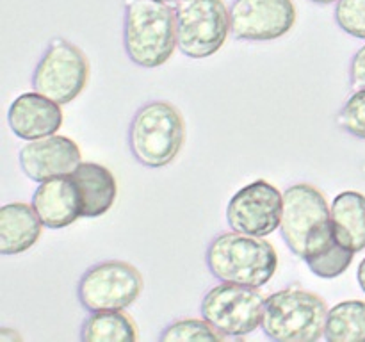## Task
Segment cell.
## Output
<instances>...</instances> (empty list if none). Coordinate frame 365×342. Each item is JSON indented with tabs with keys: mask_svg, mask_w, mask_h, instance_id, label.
Instances as JSON below:
<instances>
[{
	"mask_svg": "<svg viewBox=\"0 0 365 342\" xmlns=\"http://www.w3.org/2000/svg\"><path fill=\"white\" fill-rule=\"evenodd\" d=\"M280 232L289 249L303 260L319 255L337 241L331 210L316 185L302 182L285 189Z\"/></svg>",
	"mask_w": 365,
	"mask_h": 342,
	"instance_id": "6da1fadb",
	"label": "cell"
},
{
	"mask_svg": "<svg viewBox=\"0 0 365 342\" xmlns=\"http://www.w3.org/2000/svg\"><path fill=\"white\" fill-rule=\"evenodd\" d=\"M123 46L141 68L163 66L177 48V13L157 0H125Z\"/></svg>",
	"mask_w": 365,
	"mask_h": 342,
	"instance_id": "7a4b0ae2",
	"label": "cell"
},
{
	"mask_svg": "<svg viewBox=\"0 0 365 342\" xmlns=\"http://www.w3.org/2000/svg\"><path fill=\"white\" fill-rule=\"evenodd\" d=\"M205 262L217 280L259 289L277 273L278 255L274 246L262 237L225 232L209 242Z\"/></svg>",
	"mask_w": 365,
	"mask_h": 342,
	"instance_id": "3957f363",
	"label": "cell"
},
{
	"mask_svg": "<svg viewBox=\"0 0 365 342\" xmlns=\"http://www.w3.org/2000/svg\"><path fill=\"white\" fill-rule=\"evenodd\" d=\"M328 306L319 294L298 285L273 292L266 298L262 331L277 342H316L324 337Z\"/></svg>",
	"mask_w": 365,
	"mask_h": 342,
	"instance_id": "277c9868",
	"label": "cell"
},
{
	"mask_svg": "<svg viewBox=\"0 0 365 342\" xmlns=\"http://www.w3.org/2000/svg\"><path fill=\"white\" fill-rule=\"evenodd\" d=\"M184 139L185 123L180 110L164 100L139 107L128 127L132 157L146 167H164L173 162Z\"/></svg>",
	"mask_w": 365,
	"mask_h": 342,
	"instance_id": "5b68a950",
	"label": "cell"
},
{
	"mask_svg": "<svg viewBox=\"0 0 365 342\" xmlns=\"http://www.w3.org/2000/svg\"><path fill=\"white\" fill-rule=\"evenodd\" d=\"M177 13V46L185 57L214 56L232 32L230 11L223 0H184Z\"/></svg>",
	"mask_w": 365,
	"mask_h": 342,
	"instance_id": "8992f818",
	"label": "cell"
},
{
	"mask_svg": "<svg viewBox=\"0 0 365 342\" xmlns=\"http://www.w3.org/2000/svg\"><path fill=\"white\" fill-rule=\"evenodd\" d=\"M89 81L86 53L64 38H53L32 73V89L57 103H70Z\"/></svg>",
	"mask_w": 365,
	"mask_h": 342,
	"instance_id": "52a82bcc",
	"label": "cell"
},
{
	"mask_svg": "<svg viewBox=\"0 0 365 342\" xmlns=\"http://www.w3.org/2000/svg\"><path fill=\"white\" fill-rule=\"evenodd\" d=\"M266 298L248 285L221 281L200 303L203 319L225 337H245L262 324Z\"/></svg>",
	"mask_w": 365,
	"mask_h": 342,
	"instance_id": "ba28073f",
	"label": "cell"
},
{
	"mask_svg": "<svg viewBox=\"0 0 365 342\" xmlns=\"http://www.w3.org/2000/svg\"><path fill=\"white\" fill-rule=\"evenodd\" d=\"M143 274L125 260H106L89 267L77 284V298L88 312L125 310L143 291Z\"/></svg>",
	"mask_w": 365,
	"mask_h": 342,
	"instance_id": "9c48e42d",
	"label": "cell"
},
{
	"mask_svg": "<svg viewBox=\"0 0 365 342\" xmlns=\"http://www.w3.org/2000/svg\"><path fill=\"white\" fill-rule=\"evenodd\" d=\"M284 195L266 180H255L239 189L227 207L228 227L255 237H266L280 228Z\"/></svg>",
	"mask_w": 365,
	"mask_h": 342,
	"instance_id": "30bf717a",
	"label": "cell"
},
{
	"mask_svg": "<svg viewBox=\"0 0 365 342\" xmlns=\"http://www.w3.org/2000/svg\"><path fill=\"white\" fill-rule=\"evenodd\" d=\"M296 24L292 0H234L230 7L232 34L239 41H274Z\"/></svg>",
	"mask_w": 365,
	"mask_h": 342,
	"instance_id": "8fae6325",
	"label": "cell"
},
{
	"mask_svg": "<svg viewBox=\"0 0 365 342\" xmlns=\"http://www.w3.org/2000/svg\"><path fill=\"white\" fill-rule=\"evenodd\" d=\"M21 171L34 182H45L50 178L68 177L82 162L77 142L64 135L29 141L18 153Z\"/></svg>",
	"mask_w": 365,
	"mask_h": 342,
	"instance_id": "7c38bea8",
	"label": "cell"
},
{
	"mask_svg": "<svg viewBox=\"0 0 365 342\" xmlns=\"http://www.w3.org/2000/svg\"><path fill=\"white\" fill-rule=\"evenodd\" d=\"M7 121L14 135L34 141L53 135L63 125L61 103L46 98L41 93H24L11 103Z\"/></svg>",
	"mask_w": 365,
	"mask_h": 342,
	"instance_id": "4fadbf2b",
	"label": "cell"
},
{
	"mask_svg": "<svg viewBox=\"0 0 365 342\" xmlns=\"http://www.w3.org/2000/svg\"><path fill=\"white\" fill-rule=\"evenodd\" d=\"M31 203L45 228L52 230L70 227L81 217V196L71 175L41 182Z\"/></svg>",
	"mask_w": 365,
	"mask_h": 342,
	"instance_id": "5bb4252c",
	"label": "cell"
},
{
	"mask_svg": "<svg viewBox=\"0 0 365 342\" xmlns=\"http://www.w3.org/2000/svg\"><path fill=\"white\" fill-rule=\"evenodd\" d=\"M71 178L81 196V217H100L109 212L116 200L118 185L114 175L106 166L81 162Z\"/></svg>",
	"mask_w": 365,
	"mask_h": 342,
	"instance_id": "9a60e30c",
	"label": "cell"
},
{
	"mask_svg": "<svg viewBox=\"0 0 365 342\" xmlns=\"http://www.w3.org/2000/svg\"><path fill=\"white\" fill-rule=\"evenodd\" d=\"M45 224L32 203L14 202L0 209V253L4 256L20 255L38 242Z\"/></svg>",
	"mask_w": 365,
	"mask_h": 342,
	"instance_id": "2e32d148",
	"label": "cell"
},
{
	"mask_svg": "<svg viewBox=\"0 0 365 342\" xmlns=\"http://www.w3.org/2000/svg\"><path fill=\"white\" fill-rule=\"evenodd\" d=\"M334 234L342 246L351 252L365 248V196L356 191H344L331 202Z\"/></svg>",
	"mask_w": 365,
	"mask_h": 342,
	"instance_id": "e0dca14e",
	"label": "cell"
},
{
	"mask_svg": "<svg viewBox=\"0 0 365 342\" xmlns=\"http://www.w3.org/2000/svg\"><path fill=\"white\" fill-rule=\"evenodd\" d=\"M81 338L84 342H134L138 328L123 310H98L84 319Z\"/></svg>",
	"mask_w": 365,
	"mask_h": 342,
	"instance_id": "ac0fdd59",
	"label": "cell"
},
{
	"mask_svg": "<svg viewBox=\"0 0 365 342\" xmlns=\"http://www.w3.org/2000/svg\"><path fill=\"white\" fill-rule=\"evenodd\" d=\"M324 338L328 342H365V301L349 299L328 310Z\"/></svg>",
	"mask_w": 365,
	"mask_h": 342,
	"instance_id": "d6986e66",
	"label": "cell"
},
{
	"mask_svg": "<svg viewBox=\"0 0 365 342\" xmlns=\"http://www.w3.org/2000/svg\"><path fill=\"white\" fill-rule=\"evenodd\" d=\"M353 255H355V252H351V249L342 246L339 241H335L330 248L324 249L319 255L312 256V259H307L305 262L316 276L337 278L342 273H346L348 267L351 266Z\"/></svg>",
	"mask_w": 365,
	"mask_h": 342,
	"instance_id": "ffe728a7",
	"label": "cell"
},
{
	"mask_svg": "<svg viewBox=\"0 0 365 342\" xmlns=\"http://www.w3.org/2000/svg\"><path fill=\"white\" fill-rule=\"evenodd\" d=\"M225 335L210 326L205 319H178L164 328L159 335L160 342L177 341H225Z\"/></svg>",
	"mask_w": 365,
	"mask_h": 342,
	"instance_id": "44dd1931",
	"label": "cell"
},
{
	"mask_svg": "<svg viewBox=\"0 0 365 342\" xmlns=\"http://www.w3.org/2000/svg\"><path fill=\"white\" fill-rule=\"evenodd\" d=\"M335 21L346 34L365 39V0H337Z\"/></svg>",
	"mask_w": 365,
	"mask_h": 342,
	"instance_id": "7402d4cb",
	"label": "cell"
},
{
	"mask_svg": "<svg viewBox=\"0 0 365 342\" xmlns=\"http://www.w3.org/2000/svg\"><path fill=\"white\" fill-rule=\"evenodd\" d=\"M339 127L348 134L365 139V89L353 93L337 116Z\"/></svg>",
	"mask_w": 365,
	"mask_h": 342,
	"instance_id": "603a6c76",
	"label": "cell"
},
{
	"mask_svg": "<svg viewBox=\"0 0 365 342\" xmlns=\"http://www.w3.org/2000/svg\"><path fill=\"white\" fill-rule=\"evenodd\" d=\"M349 81L356 91L365 89V45L353 56L349 64Z\"/></svg>",
	"mask_w": 365,
	"mask_h": 342,
	"instance_id": "cb8c5ba5",
	"label": "cell"
},
{
	"mask_svg": "<svg viewBox=\"0 0 365 342\" xmlns=\"http://www.w3.org/2000/svg\"><path fill=\"white\" fill-rule=\"evenodd\" d=\"M0 342H21V337L11 328H2L0 330Z\"/></svg>",
	"mask_w": 365,
	"mask_h": 342,
	"instance_id": "d4e9b609",
	"label": "cell"
},
{
	"mask_svg": "<svg viewBox=\"0 0 365 342\" xmlns=\"http://www.w3.org/2000/svg\"><path fill=\"white\" fill-rule=\"evenodd\" d=\"M356 280H359V285L362 287V291L365 292V259L360 262L359 271H356Z\"/></svg>",
	"mask_w": 365,
	"mask_h": 342,
	"instance_id": "484cf974",
	"label": "cell"
},
{
	"mask_svg": "<svg viewBox=\"0 0 365 342\" xmlns=\"http://www.w3.org/2000/svg\"><path fill=\"white\" fill-rule=\"evenodd\" d=\"M314 4H323V6H328V4H334L337 2V0H312Z\"/></svg>",
	"mask_w": 365,
	"mask_h": 342,
	"instance_id": "4316f807",
	"label": "cell"
},
{
	"mask_svg": "<svg viewBox=\"0 0 365 342\" xmlns=\"http://www.w3.org/2000/svg\"><path fill=\"white\" fill-rule=\"evenodd\" d=\"M157 2H164V4H180L184 0H157Z\"/></svg>",
	"mask_w": 365,
	"mask_h": 342,
	"instance_id": "83f0119b",
	"label": "cell"
}]
</instances>
